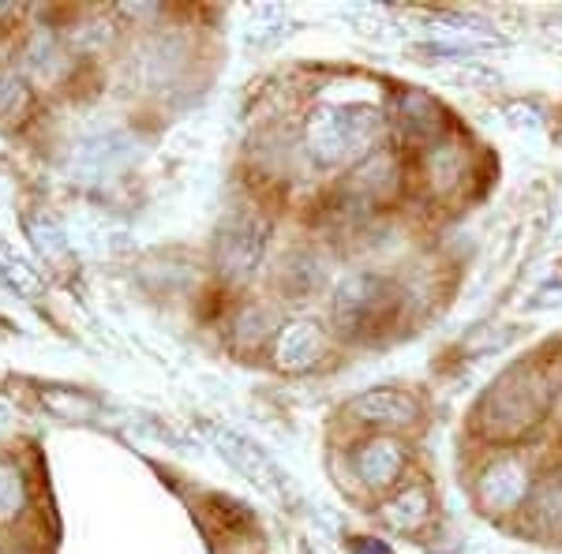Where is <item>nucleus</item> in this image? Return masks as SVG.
I'll list each match as a JSON object with an SVG mask.
<instances>
[{
    "instance_id": "10",
    "label": "nucleus",
    "mask_w": 562,
    "mask_h": 554,
    "mask_svg": "<svg viewBox=\"0 0 562 554\" xmlns=\"http://www.w3.org/2000/svg\"><path fill=\"white\" fill-rule=\"evenodd\" d=\"M405 177H409V172H405L402 158L390 147H375L364 161H357V166L346 172V195L352 203L379 206L402 192Z\"/></svg>"
},
{
    "instance_id": "1",
    "label": "nucleus",
    "mask_w": 562,
    "mask_h": 554,
    "mask_svg": "<svg viewBox=\"0 0 562 554\" xmlns=\"http://www.w3.org/2000/svg\"><path fill=\"white\" fill-rule=\"evenodd\" d=\"M383 113L375 98H326L304 121V150L319 169H352L375 150Z\"/></svg>"
},
{
    "instance_id": "8",
    "label": "nucleus",
    "mask_w": 562,
    "mask_h": 554,
    "mask_svg": "<svg viewBox=\"0 0 562 554\" xmlns=\"http://www.w3.org/2000/svg\"><path fill=\"white\" fill-rule=\"evenodd\" d=\"M267 248V222L251 211H237L217 236V270L225 281H244L256 274Z\"/></svg>"
},
{
    "instance_id": "16",
    "label": "nucleus",
    "mask_w": 562,
    "mask_h": 554,
    "mask_svg": "<svg viewBox=\"0 0 562 554\" xmlns=\"http://www.w3.org/2000/svg\"><path fill=\"white\" fill-rule=\"evenodd\" d=\"M214 439H217V446H222L225 457L237 465L244 476L248 479H256L259 487H270V479H274V468H270V461L262 457V453L251 446V442H244L240 434H233V431H214Z\"/></svg>"
},
{
    "instance_id": "18",
    "label": "nucleus",
    "mask_w": 562,
    "mask_h": 554,
    "mask_svg": "<svg viewBox=\"0 0 562 554\" xmlns=\"http://www.w3.org/2000/svg\"><path fill=\"white\" fill-rule=\"evenodd\" d=\"M349 551L352 554H390L386 543H379V540H368V535H357V540L349 543Z\"/></svg>"
},
{
    "instance_id": "17",
    "label": "nucleus",
    "mask_w": 562,
    "mask_h": 554,
    "mask_svg": "<svg viewBox=\"0 0 562 554\" xmlns=\"http://www.w3.org/2000/svg\"><path fill=\"white\" fill-rule=\"evenodd\" d=\"M15 506H20V476L0 468V517H8Z\"/></svg>"
},
{
    "instance_id": "5",
    "label": "nucleus",
    "mask_w": 562,
    "mask_h": 554,
    "mask_svg": "<svg viewBox=\"0 0 562 554\" xmlns=\"http://www.w3.org/2000/svg\"><path fill=\"white\" fill-rule=\"evenodd\" d=\"M346 468L349 484L360 495L386 498L390 490L405 484V472H409V442L402 434H360L357 442L346 450Z\"/></svg>"
},
{
    "instance_id": "12",
    "label": "nucleus",
    "mask_w": 562,
    "mask_h": 554,
    "mask_svg": "<svg viewBox=\"0 0 562 554\" xmlns=\"http://www.w3.org/2000/svg\"><path fill=\"white\" fill-rule=\"evenodd\" d=\"M397 132L405 135V143H413L416 150L439 143L442 135H450L447 128V109L435 102L424 90H405L397 98Z\"/></svg>"
},
{
    "instance_id": "7",
    "label": "nucleus",
    "mask_w": 562,
    "mask_h": 554,
    "mask_svg": "<svg viewBox=\"0 0 562 554\" xmlns=\"http://www.w3.org/2000/svg\"><path fill=\"white\" fill-rule=\"evenodd\" d=\"M349 420V427L357 431H379V434H397V431H413L424 420V405L413 389L402 386H371L364 394H357L341 412Z\"/></svg>"
},
{
    "instance_id": "13",
    "label": "nucleus",
    "mask_w": 562,
    "mask_h": 554,
    "mask_svg": "<svg viewBox=\"0 0 562 554\" xmlns=\"http://www.w3.org/2000/svg\"><path fill=\"white\" fill-rule=\"evenodd\" d=\"M525 529L537 540H562V468L537 479L529 506H525Z\"/></svg>"
},
{
    "instance_id": "6",
    "label": "nucleus",
    "mask_w": 562,
    "mask_h": 554,
    "mask_svg": "<svg viewBox=\"0 0 562 554\" xmlns=\"http://www.w3.org/2000/svg\"><path fill=\"white\" fill-rule=\"evenodd\" d=\"M469 169H473V150L461 135H442L439 143L416 150L413 184L428 203H450L469 188Z\"/></svg>"
},
{
    "instance_id": "15",
    "label": "nucleus",
    "mask_w": 562,
    "mask_h": 554,
    "mask_svg": "<svg viewBox=\"0 0 562 554\" xmlns=\"http://www.w3.org/2000/svg\"><path fill=\"white\" fill-rule=\"evenodd\" d=\"M281 293L293 296V299H307L315 296L326 285V262L315 256V251H293L285 262H281Z\"/></svg>"
},
{
    "instance_id": "9",
    "label": "nucleus",
    "mask_w": 562,
    "mask_h": 554,
    "mask_svg": "<svg viewBox=\"0 0 562 554\" xmlns=\"http://www.w3.org/2000/svg\"><path fill=\"white\" fill-rule=\"evenodd\" d=\"M330 352V333L319 319L312 315H296V319H285V326L278 330L274 344H270V360H274L278 371L285 375H304V371L319 368Z\"/></svg>"
},
{
    "instance_id": "3",
    "label": "nucleus",
    "mask_w": 562,
    "mask_h": 554,
    "mask_svg": "<svg viewBox=\"0 0 562 554\" xmlns=\"http://www.w3.org/2000/svg\"><path fill=\"white\" fill-rule=\"evenodd\" d=\"M405 285L386 270H352L334 285L330 319L346 341H375L405 315Z\"/></svg>"
},
{
    "instance_id": "14",
    "label": "nucleus",
    "mask_w": 562,
    "mask_h": 554,
    "mask_svg": "<svg viewBox=\"0 0 562 554\" xmlns=\"http://www.w3.org/2000/svg\"><path fill=\"white\" fill-rule=\"evenodd\" d=\"M285 326V312L270 299H251L237 312L233 319V341L240 344L244 352H256L262 344H274L278 330Z\"/></svg>"
},
{
    "instance_id": "2",
    "label": "nucleus",
    "mask_w": 562,
    "mask_h": 554,
    "mask_svg": "<svg viewBox=\"0 0 562 554\" xmlns=\"http://www.w3.org/2000/svg\"><path fill=\"white\" fill-rule=\"evenodd\" d=\"M551 402H555V394H551L548 375L532 363H521V368L498 375L492 389L480 397L473 423L480 439L487 442H518L543 423Z\"/></svg>"
},
{
    "instance_id": "4",
    "label": "nucleus",
    "mask_w": 562,
    "mask_h": 554,
    "mask_svg": "<svg viewBox=\"0 0 562 554\" xmlns=\"http://www.w3.org/2000/svg\"><path fill=\"white\" fill-rule=\"evenodd\" d=\"M537 468L518 450H495L473 476V502L492 521H510L525 513L532 490H537Z\"/></svg>"
},
{
    "instance_id": "11",
    "label": "nucleus",
    "mask_w": 562,
    "mask_h": 554,
    "mask_svg": "<svg viewBox=\"0 0 562 554\" xmlns=\"http://www.w3.org/2000/svg\"><path fill=\"white\" fill-rule=\"evenodd\" d=\"M379 524L397 535H420L435 521V495L424 479H409L375 502Z\"/></svg>"
}]
</instances>
